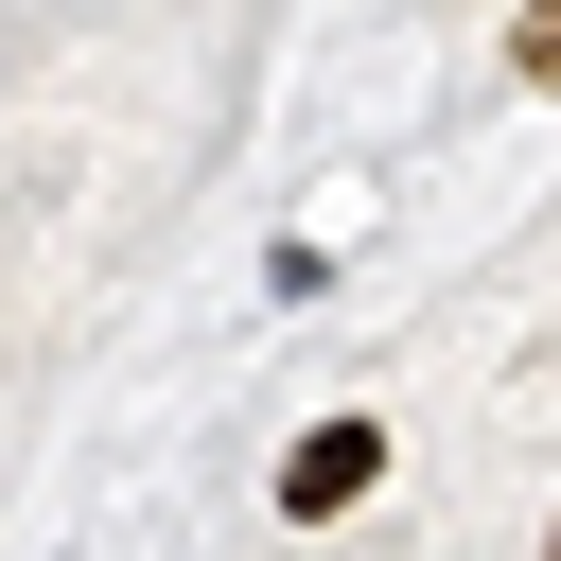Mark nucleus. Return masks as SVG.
<instances>
[{
	"label": "nucleus",
	"instance_id": "2",
	"mask_svg": "<svg viewBox=\"0 0 561 561\" xmlns=\"http://www.w3.org/2000/svg\"><path fill=\"white\" fill-rule=\"evenodd\" d=\"M508 88H561V0H526V18H508Z\"/></svg>",
	"mask_w": 561,
	"mask_h": 561
},
{
	"label": "nucleus",
	"instance_id": "3",
	"mask_svg": "<svg viewBox=\"0 0 561 561\" xmlns=\"http://www.w3.org/2000/svg\"><path fill=\"white\" fill-rule=\"evenodd\" d=\"M543 561H561V526H543Z\"/></svg>",
	"mask_w": 561,
	"mask_h": 561
},
{
	"label": "nucleus",
	"instance_id": "1",
	"mask_svg": "<svg viewBox=\"0 0 561 561\" xmlns=\"http://www.w3.org/2000/svg\"><path fill=\"white\" fill-rule=\"evenodd\" d=\"M263 491H280V526H351V508L386 491V421H368V403H333V421H298Z\"/></svg>",
	"mask_w": 561,
	"mask_h": 561
}]
</instances>
